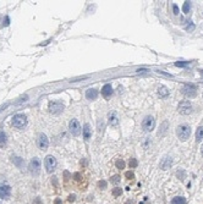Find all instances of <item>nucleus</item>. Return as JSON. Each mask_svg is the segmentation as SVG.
<instances>
[{
	"instance_id": "nucleus-1",
	"label": "nucleus",
	"mask_w": 203,
	"mask_h": 204,
	"mask_svg": "<svg viewBox=\"0 0 203 204\" xmlns=\"http://www.w3.org/2000/svg\"><path fill=\"white\" fill-rule=\"evenodd\" d=\"M176 136L180 141H187L191 136V127L189 125H180L176 128Z\"/></svg>"
},
{
	"instance_id": "nucleus-2",
	"label": "nucleus",
	"mask_w": 203,
	"mask_h": 204,
	"mask_svg": "<svg viewBox=\"0 0 203 204\" xmlns=\"http://www.w3.org/2000/svg\"><path fill=\"white\" fill-rule=\"evenodd\" d=\"M11 122L14 127L21 130V128H23L25 126L27 125V116L25 114H16V115H14Z\"/></svg>"
},
{
	"instance_id": "nucleus-3",
	"label": "nucleus",
	"mask_w": 203,
	"mask_h": 204,
	"mask_svg": "<svg viewBox=\"0 0 203 204\" xmlns=\"http://www.w3.org/2000/svg\"><path fill=\"white\" fill-rule=\"evenodd\" d=\"M154 126H156V121H154L153 116H149L148 115V116H146L143 119V121H142V128H143L145 132H152L153 128H154Z\"/></svg>"
},
{
	"instance_id": "nucleus-4",
	"label": "nucleus",
	"mask_w": 203,
	"mask_h": 204,
	"mask_svg": "<svg viewBox=\"0 0 203 204\" xmlns=\"http://www.w3.org/2000/svg\"><path fill=\"white\" fill-rule=\"evenodd\" d=\"M44 166H45L47 172H49V174L53 172V171L55 170V168H57V159L54 158L53 155H48V157H45Z\"/></svg>"
},
{
	"instance_id": "nucleus-5",
	"label": "nucleus",
	"mask_w": 203,
	"mask_h": 204,
	"mask_svg": "<svg viewBox=\"0 0 203 204\" xmlns=\"http://www.w3.org/2000/svg\"><path fill=\"white\" fill-rule=\"evenodd\" d=\"M181 93L187 98H193L197 94V88L195 86H192V84H186V86H184L181 88Z\"/></svg>"
},
{
	"instance_id": "nucleus-6",
	"label": "nucleus",
	"mask_w": 203,
	"mask_h": 204,
	"mask_svg": "<svg viewBox=\"0 0 203 204\" xmlns=\"http://www.w3.org/2000/svg\"><path fill=\"white\" fill-rule=\"evenodd\" d=\"M178 110L182 115H189V114L192 113V104L190 102H187V100H184V102H181L179 104Z\"/></svg>"
},
{
	"instance_id": "nucleus-7",
	"label": "nucleus",
	"mask_w": 203,
	"mask_h": 204,
	"mask_svg": "<svg viewBox=\"0 0 203 204\" xmlns=\"http://www.w3.org/2000/svg\"><path fill=\"white\" fill-rule=\"evenodd\" d=\"M69 130H70L71 135H74V136H79L80 133H81V125H80V122L77 121V120L72 119V120L69 122Z\"/></svg>"
},
{
	"instance_id": "nucleus-8",
	"label": "nucleus",
	"mask_w": 203,
	"mask_h": 204,
	"mask_svg": "<svg viewBox=\"0 0 203 204\" xmlns=\"http://www.w3.org/2000/svg\"><path fill=\"white\" fill-rule=\"evenodd\" d=\"M64 104L60 102H52L49 103V111L52 114H55V115H58V114H60L63 110H64Z\"/></svg>"
},
{
	"instance_id": "nucleus-9",
	"label": "nucleus",
	"mask_w": 203,
	"mask_h": 204,
	"mask_svg": "<svg viewBox=\"0 0 203 204\" xmlns=\"http://www.w3.org/2000/svg\"><path fill=\"white\" fill-rule=\"evenodd\" d=\"M28 169H30V171H31L33 175L39 174V171H41V160L38 158H33L31 160V163H30Z\"/></svg>"
},
{
	"instance_id": "nucleus-10",
	"label": "nucleus",
	"mask_w": 203,
	"mask_h": 204,
	"mask_svg": "<svg viewBox=\"0 0 203 204\" xmlns=\"http://www.w3.org/2000/svg\"><path fill=\"white\" fill-rule=\"evenodd\" d=\"M37 144H38V148L42 149V150H45L48 146H49V141H48V137L45 136L44 133H41L39 137H38V141H37Z\"/></svg>"
},
{
	"instance_id": "nucleus-11",
	"label": "nucleus",
	"mask_w": 203,
	"mask_h": 204,
	"mask_svg": "<svg viewBox=\"0 0 203 204\" xmlns=\"http://www.w3.org/2000/svg\"><path fill=\"white\" fill-rule=\"evenodd\" d=\"M11 194V188L8 185H0V198L1 199H8Z\"/></svg>"
},
{
	"instance_id": "nucleus-12",
	"label": "nucleus",
	"mask_w": 203,
	"mask_h": 204,
	"mask_svg": "<svg viewBox=\"0 0 203 204\" xmlns=\"http://www.w3.org/2000/svg\"><path fill=\"white\" fill-rule=\"evenodd\" d=\"M97 97H98V91L97 89H94V88L87 89V92H86V98L88 100H94Z\"/></svg>"
},
{
	"instance_id": "nucleus-13",
	"label": "nucleus",
	"mask_w": 203,
	"mask_h": 204,
	"mask_svg": "<svg viewBox=\"0 0 203 204\" xmlns=\"http://www.w3.org/2000/svg\"><path fill=\"white\" fill-rule=\"evenodd\" d=\"M171 164H173V159L170 158V157H165V158L162 160V163H160V168L163 170H167Z\"/></svg>"
},
{
	"instance_id": "nucleus-14",
	"label": "nucleus",
	"mask_w": 203,
	"mask_h": 204,
	"mask_svg": "<svg viewBox=\"0 0 203 204\" xmlns=\"http://www.w3.org/2000/svg\"><path fill=\"white\" fill-rule=\"evenodd\" d=\"M91 136H92V130H91V126L88 124L83 126V138L85 141H90Z\"/></svg>"
},
{
	"instance_id": "nucleus-15",
	"label": "nucleus",
	"mask_w": 203,
	"mask_h": 204,
	"mask_svg": "<svg viewBox=\"0 0 203 204\" xmlns=\"http://www.w3.org/2000/svg\"><path fill=\"white\" fill-rule=\"evenodd\" d=\"M102 94H103L104 97L112 95V94H113V87H112V84H105V86L102 88Z\"/></svg>"
},
{
	"instance_id": "nucleus-16",
	"label": "nucleus",
	"mask_w": 203,
	"mask_h": 204,
	"mask_svg": "<svg viewBox=\"0 0 203 204\" xmlns=\"http://www.w3.org/2000/svg\"><path fill=\"white\" fill-rule=\"evenodd\" d=\"M158 94L160 98H167L169 95V89L165 86H160L158 88Z\"/></svg>"
},
{
	"instance_id": "nucleus-17",
	"label": "nucleus",
	"mask_w": 203,
	"mask_h": 204,
	"mask_svg": "<svg viewBox=\"0 0 203 204\" xmlns=\"http://www.w3.org/2000/svg\"><path fill=\"white\" fill-rule=\"evenodd\" d=\"M168 126H169V124H168V121H164L162 125H160V128H159V132H158V136H164L165 133H167V131H168Z\"/></svg>"
},
{
	"instance_id": "nucleus-18",
	"label": "nucleus",
	"mask_w": 203,
	"mask_h": 204,
	"mask_svg": "<svg viewBox=\"0 0 203 204\" xmlns=\"http://www.w3.org/2000/svg\"><path fill=\"white\" fill-rule=\"evenodd\" d=\"M171 204H186V199L184 197H174L171 199Z\"/></svg>"
},
{
	"instance_id": "nucleus-19",
	"label": "nucleus",
	"mask_w": 203,
	"mask_h": 204,
	"mask_svg": "<svg viewBox=\"0 0 203 204\" xmlns=\"http://www.w3.org/2000/svg\"><path fill=\"white\" fill-rule=\"evenodd\" d=\"M109 122H110V125H118V116H116V114H112L110 116H109Z\"/></svg>"
},
{
	"instance_id": "nucleus-20",
	"label": "nucleus",
	"mask_w": 203,
	"mask_h": 204,
	"mask_svg": "<svg viewBox=\"0 0 203 204\" xmlns=\"http://www.w3.org/2000/svg\"><path fill=\"white\" fill-rule=\"evenodd\" d=\"M191 10V3L190 1H185L184 3V6H182V11L185 12V13H189Z\"/></svg>"
},
{
	"instance_id": "nucleus-21",
	"label": "nucleus",
	"mask_w": 203,
	"mask_h": 204,
	"mask_svg": "<svg viewBox=\"0 0 203 204\" xmlns=\"http://www.w3.org/2000/svg\"><path fill=\"white\" fill-rule=\"evenodd\" d=\"M196 138H197L198 142H200L201 139H203V126L202 127H198V130H197V132H196Z\"/></svg>"
},
{
	"instance_id": "nucleus-22",
	"label": "nucleus",
	"mask_w": 203,
	"mask_h": 204,
	"mask_svg": "<svg viewBox=\"0 0 203 204\" xmlns=\"http://www.w3.org/2000/svg\"><path fill=\"white\" fill-rule=\"evenodd\" d=\"M5 143H6V135L3 131H0V147L5 146Z\"/></svg>"
},
{
	"instance_id": "nucleus-23",
	"label": "nucleus",
	"mask_w": 203,
	"mask_h": 204,
	"mask_svg": "<svg viewBox=\"0 0 203 204\" xmlns=\"http://www.w3.org/2000/svg\"><path fill=\"white\" fill-rule=\"evenodd\" d=\"M115 165H116V168H118V169H120V170H121V169H124V168H125V161L123 160V159H118V160H116V163H115Z\"/></svg>"
},
{
	"instance_id": "nucleus-24",
	"label": "nucleus",
	"mask_w": 203,
	"mask_h": 204,
	"mask_svg": "<svg viewBox=\"0 0 203 204\" xmlns=\"http://www.w3.org/2000/svg\"><path fill=\"white\" fill-rule=\"evenodd\" d=\"M121 193H123V190H121L120 187H115V188L113 190L114 197H119V196H121Z\"/></svg>"
},
{
	"instance_id": "nucleus-25",
	"label": "nucleus",
	"mask_w": 203,
	"mask_h": 204,
	"mask_svg": "<svg viewBox=\"0 0 203 204\" xmlns=\"http://www.w3.org/2000/svg\"><path fill=\"white\" fill-rule=\"evenodd\" d=\"M137 164H138V163H137V160H136V159H131V160H130V163H129V165H130V168H131V169H135V168H137Z\"/></svg>"
},
{
	"instance_id": "nucleus-26",
	"label": "nucleus",
	"mask_w": 203,
	"mask_h": 204,
	"mask_svg": "<svg viewBox=\"0 0 203 204\" xmlns=\"http://www.w3.org/2000/svg\"><path fill=\"white\" fill-rule=\"evenodd\" d=\"M112 182H113V183H119V182H120V176H119V175L113 176V177H112Z\"/></svg>"
},
{
	"instance_id": "nucleus-27",
	"label": "nucleus",
	"mask_w": 203,
	"mask_h": 204,
	"mask_svg": "<svg viewBox=\"0 0 203 204\" xmlns=\"http://www.w3.org/2000/svg\"><path fill=\"white\" fill-rule=\"evenodd\" d=\"M74 179H75L76 181H81V180H82V175H81L80 172H76V174H74Z\"/></svg>"
},
{
	"instance_id": "nucleus-28",
	"label": "nucleus",
	"mask_w": 203,
	"mask_h": 204,
	"mask_svg": "<svg viewBox=\"0 0 203 204\" xmlns=\"http://www.w3.org/2000/svg\"><path fill=\"white\" fill-rule=\"evenodd\" d=\"M125 176H126V177H127L129 180H132V179L135 177V175H134V174H132L131 171H129V172H126V174H125Z\"/></svg>"
},
{
	"instance_id": "nucleus-29",
	"label": "nucleus",
	"mask_w": 203,
	"mask_h": 204,
	"mask_svg": "<svg viewBox=\"0 0 203 204\" xmlns=\"http://www.w3.org/2000/svg\"><path fill=\"white\" fill-rule=\"evenodd\" d=\"M98 186L101 187L102 190H104V188H107V182H105V181H99Z\"/></svg>"
},
{
	"instance_id": "nucleus-30",
	"label": "nucleus",
	"mask_w": 203,
	"mask_h": 204,
	"mask_svg": "<svg viewBox=\"0 0 203 204\" xmlns=\"http://www.w3.org/2000/svg\"><path fill=\"white\" fill-rule=\"evenodd\" d=\"M178 67H184V66H186V65H189V61H186V62H176L175 64Z\"/></svg>"
},
{
	"instance_id": "nucleus-31",
	"label": "nucleus",
	"mask_w": 203,
	"mask_h": 204,
	"mask_svg": "<svg viewBox=\"0 0 203 204\" xmlns=\"http://www.w3.org/2000/svg\"><path fill=\"white\" fill-rule=\"evenodd\" d=\"M173 8H174V13H175V15H178V13H179V8H178L176 5H174Z\"/></svg>"
},
{
	"instance_id": "nucleus-32",
	"label": "nucleus",
	"mask_w": 203,
	"mask_h": 204,
	"mask_svg": "<svg viewBox=\"0 0 203 204\" xmlns=\"http://www.w3.org/2000/svg\"><path fill=\"white\" fill-rule=\"evenodd\" d=\"M33 204H42V202H41V199H39V198H36V199H34V202H33Z\"/></svg>"
},
{
	"instance_id": "nucleus-33",
	"label": "nucleus",
	"mask_w": 203,
	"mask_h": 204,
	"mask_svg": "<svg viewBox=\"0 0 203 204\" xmlns=\"http://www.w3.org/2000/svg\"><path fill=\"white\" fill-rule=\"evenodd\" d=\"M69 201H70V202H74V201H75V196H74V194L70 196V197H69Z\"/></svg>"
},
{
	"instance_id": "nucleus-34",
	"label": "nucleus",
	"mask_w": 203,
	"mask_h": 204,
	"mask_svg": "<svg viewBox=\"0 0 203 204\" xmlns=\"http://www.w3.org/2000/svg\"><path fill=\"white\" fill-rule=\"evenodd\" d=\"M9 21H10V19L6 17V19H5V23H4V26H8V24H9Z\"/></svg>"
},
{
	"instance_id": "nucleus-35",
	"label": "nucleus",
	"mask_w": 203,
	"mask_h": 204,
	"mask_svg": "<svg viewBox=\"0 0 203 204\" xmlns=\"http://www.w3.org/2000/svg\"><path fill=\"white\" fill-rule=\"evenodd\" d=\"M195 28V26L193 24H191V26H187V30H193Z\"/></svg>"
},
{
	"instance_id": "nucleus-36",
	"label": "nucleus",
	"mask_w": 203,
	"mask_h": 204,
	"mask_svg": "<svg viewBox=\"0 0 203 204\" xmlns=\"http://www.w3.org/2000/svg\"><path fill=\"white\" fill-rule=\"evenodd\" d=\"M55 204H61V201H60V199H57V201H55Z\"/></svg>"
},
{
	"instance_id": "nucleus-37",
	"label": "nucleus",
	"mask_w": 203,
	"mask_h": 204,
	"mask_svg": "<svg viewBox=\"0 0 203 204\" xmlns=\"http://www.w3.org/2000/svg\"><path fill=\"white\" fill-rule=\"evenodd\" d=\"M126 204H134V202H131V201H127V202H126Z\"/></svg>"
},
{
	"instance_id": "nucleus-38",
	"label": "nucleus",
	"mask_w": 203,
	"mask_h": 204,
	"mask_svg": "<svg viewBox=\"0 0 203 204\" xmlns=\"http://www.w3.org/2000/svg\"><path fill=\"white\" fill-rule=\"evenodd\" d=\"M201 153H202V155H203V146L201 147Z\"/></svg>"
},
{
	"instance_id": "nucleus-39",
	"label": "nucleus",
	"mask_w": 203,
	"mask_h": 204,
	"mask_svg": "<svg viewBox=\"0 0 203 204\" xmlns=\"http://www.w3.org/2000/svg\"><path fill=\"white\" fill-rule=\"evenodd\" d=\"M0 204H1V203H0Z\"/></svg>"
}]
</instances>
